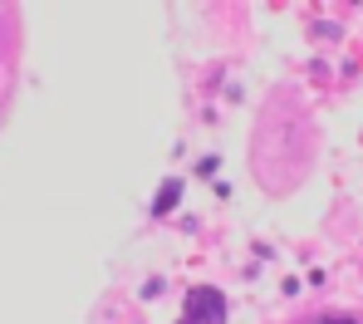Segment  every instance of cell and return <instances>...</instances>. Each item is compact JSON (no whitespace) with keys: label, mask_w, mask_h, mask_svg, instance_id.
I'll list each match as a JSON object with an SVG mask.
<instances>
[{"label":"cell","mask_w":363,"mask_h":324,"mask_svg":"<svg viewBox=\"0 0 363 324\" xmlns=\"http://www.w3.org/2000/svg\"><path fill=\"white\" fill-rule=\"evenodd\" d=\"M177 182H167V187H162V196H157V211H172V206H177Z\"/></svg>","instance_id":"obj_2"},{"label":"cell","mask_w":363,"mask_h":324,"mask_svg":"<svg viewBox=\"0 0 363 324\" xmlns=\"http://www.w3.org/2000/svg\"><path fill=\"white\" fill-rule=\"evenodd\" d=\"M226 300H221V290H191L186 295V315H182V324H226V310H221Z\"/></svg>","instance_id":"obj_1"},{"label":"cell","mask_w":363,"mask_h":324,"mask_svg":"<svg viewBox=\"0 0 363 324\" xmlns=\"http://www.w3.org/2000/svg\"><path fill=\"white\" fill-rule=\"evenodd\" d=\"M324 324H359V320H344V315H329Z\"/></svg>","instance_id":"obj_3"}]
</instances>
